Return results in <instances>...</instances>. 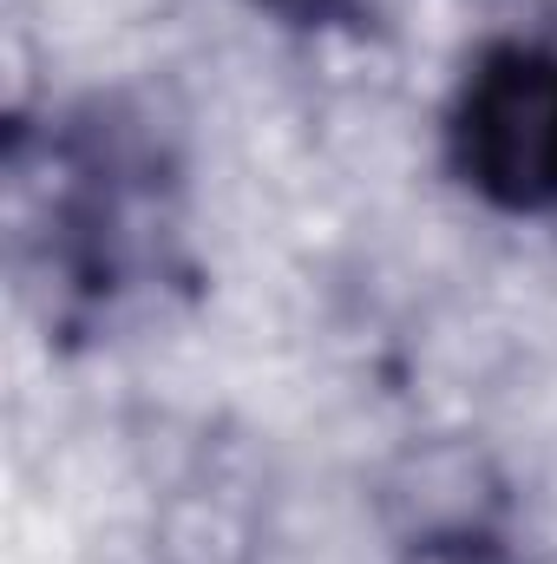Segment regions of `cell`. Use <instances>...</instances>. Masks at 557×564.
Returning a JSON list of instances; mask_svg holds the SVG:
<instances>
[{"label": "cell", "instance_id": "7a4b0ae2", "mask_svg": "<svg viewBox=\"0 0 557 564\" xmlns=\"http://www.w3.org/2000/svg\"><path fill=\"white\" fill-rule=\"evenodd\" d=\"M512 473L472 426H433L387 453L374 473V512L394 545L426 539H512Z\"/></svg>", "mask_w": 557, "mask_h": 564}, {"label": "cell", "instance_id": "277c9868", "mask_svg": "<svg viewBox=\"0 0 557 564\" xmlns=\"http://www.w3.org/2000/svg\"><path fill=\"white\" fill-rule=\"evenodd\" d=\"M394 564H518L512 539H426L394 545Z\"/></svg>", "mask_w": 557, "mask_h": 564}, {"label": "cell", "instance_id": "6da1fadb", "mask_svg": "<svg viewBox=\"0 0 557 564\" xmlns=\"http://www.w3.org/2000/svg\"><path fill=\"white\" fill-rule=\"evenodd\" d=\"M452 177L505 210L551 217L557 210V46L551 40H492L446 112Z\"/></svg>", "mask_w": 557, "mask_h": 564}, {"label": "cell", "instance_id": "3957f363", "mask_svg": "<svg viewBox=\"0 0 557 564\" xmlns=\"http://www.w3.org/2000/svg\"><path fill=\"white\" fill-rule=\"evenodd\" d=\"M263 519L230 479H190L164 492L151 519V564H256Z\"/></svg>", "mask_w": 557, "mask_h": 564}, {"label": "cell", "instance_id": "5b68a950", "mask_svg": "<svg viewBox=\"0 0 557 564\" xmlns=\"http://www.w3.org/2000/svg\"><path fill=\"white\" fill-rule=\"evenodd\" d=\"M237 7H250L263 20H282V26H315V20H335L341 0H237Z\"/></svg>", "mask_w": 557, "mask_h": 564}]
</instances>
